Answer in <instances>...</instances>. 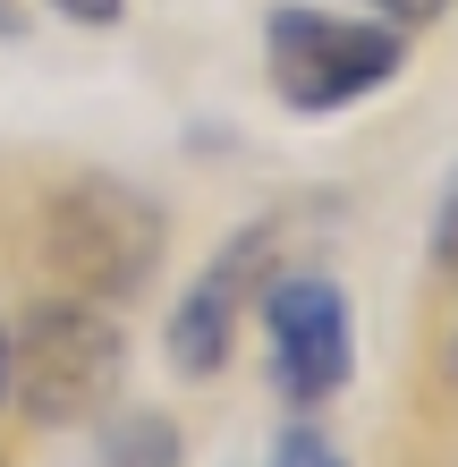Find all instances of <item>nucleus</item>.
Returning a JSON list of instances; mask_svg holds the SVG:
<instances>
[{"instance_id": "nucleus-1", "label": "nucleus", "mask_w": 458, "mask_h": 467, "mask_svg": "<svg viewBox=\"0 0 458 467\" xmlns=\"http://www.w3.org/2000/svg\"><path fill=\"white\" fill-rule=\"evenodd\" d=\"M43 272H60L68 297H94V306H127V297L153 289L161 255H170V222L145 187L127 179H76L43 204Z\"/></svg>"}, {"instance_id": "nucleus-2", "label": "nucleus", "mask_w": 458, "mask_h": 467, "mask_svg": "<svg viewBox=\"0 0 458 467\" xmlns=\"http://www.w3.org/2000/svg\"><path fill=\"white\" fill-rule=\"evenodd\" d=\"M119 382H127V332L94 297H43L9 332L0 400H17L35 425H94L102 408H119Z\"/></svg>"}, {"instance_id": "nucleus-3", "label": "nucleus", "mask_w": 458, "mask_h": 467, "mask_svg": "<svg viewBox=\"0 0 458 467\" xmlns=\"http://www.w3.org/2000/svg\"><path fill=\"white\" fill-rule=\"evenodd\" d=\"M399 68H408V35L382 17H340V9H272L263 17V77L306 119H331L348 102L382 94Z\"/></svg>"}, {"instance_id": "nucleus-4", "label": "nucleus", "mask_w": 458, "mask_h": 467, "mask_svg": "<svg viewBox=\"0 0 458 467\" xmlns=\"http://www.w3.org/2000/svg\"><path fill=\"white\" fill-rule=\"evenodd\" d=\"M263 332H272V382L289 408H322L357 374V315L331 272H272L263 281Z\"/></svg>"}, {"instance_id": "nucleus-5", "label": "nucleus", "mask_w": 458, "mask_h": 467, "mask_svg": "<svg viewBox=\"0 0 458 467\" xmlns=\"http://www.w3.org/2000/svg\"><path fill=\"white\" fill-rule=\"evenodd\" d=\"M272 272H280V230H272V222L238 230L221 255L187 281V297L170 306V332H161L170 374H187V382L221 374V366H229V340H238V315L263 297V281H272Z\"/></svg>"}, {"instance_id": "nucleus-6", "label": "nucleus", "mask_w": 458, "mask_h": 467, "mask_svg": "<svg viewBox=\"0 0 458 467\" xmlns=\"http://www.w3.org/2000/svg\"><path fill=\"white\" fill-rule=\"evenodd\" d=\"M86 467H187V433L161 408H119V417H102Z\"/></svg>"}, {"instance_id": "nucleus-7", "label": "nucleus", "mask_w": 458, "mask_h": 467, "mask_svg": "<svg viewBox=\"0 0 458 467\" xmlns=\"http://www.w3.org/2000/svg\"><path fill=\"white\" fill-rule=\"evenodd\" d=\"M263 467H348V451L331 442V433H314V425H289Z\"/></svg>"}, {"instance_id": "nucleus-8", "label": "nucleus", "mask_w": 458, "mask_h": 467, "mask_svg": "<svg viewBox=\"0 0 458 467\" xmlns=\"http://www.w3.org/2000/svg\"><path fill=\"white\" fill-rule=\"evenodd\" d=\"M424 246H433V272H442V281L458 289V171H450L442 204H433V238H424Z\"/></svg>"}, {"instance_id": "nucleus-9", "label": "nucleus", "mask_w": 458, "mask_h": 467, "mask_svg": "<svg viewBox=\"0 0 458 467\" xmlns=\"http://www.w3.org/2000/svg\"><path fill=\"white\" fill-rule=\"evenodd\" d=\"M365 9L382 17V26H399V35H408V26H433V17L450 9V0H365Z\"/></svg>"}, {"instance_id": "nucleus-10", "label": "nucleus", "mask_w": 458, "mask_h": 467, "mask_svg": "<svg viewBox=\"0 0 458 467\" xmlns=\"http://www.w3.org/2000/svg\"><path fill=\"white\" fill-rule=\"evenodd\" d=\"M60 17H76V26H119L127 17V0H51Z\"/></svg>"}, {"instance_id": "nucleus-11", "label": "nucleus", "mask_w": 458, "mask_h": 467, "mask_svg": "<svg viewBox=\"0 0 458 467\" xmlns=\"http://www.w3.org/2000/svg\"><path fill=\"white\" fill-rule=\"evenodd\" d=\"M442 382H450V400H458V332H450V348H442Z\"/></svg>"}, {"instance_id": "nucleus-12", "label": "nucleus", "mask_w": 458, "mask_h": 467, "mask_svg": "<svg viewBox=\"0 0 458 467\" xmlns=\"http://www.w3.org/2000/svg\"><path fill=\"white\" fill-rule=\"evenodd\" d=\"M0 382H9V332H0Z\"/></svg>"}]
</instances>
